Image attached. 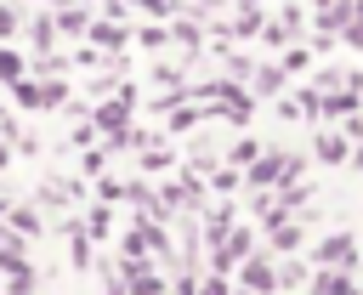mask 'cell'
<instances>
[{
  "label": "cell",
  "instance_id": "obj_1",
  "mask_svg": "<svg viewBox=\"0 0 363 295\" xmlns=\"http://www.w3.org/2000/svg\"><path fill=\"white\" fill-rule=\"evenodd\" d=\"M295 176H301V159L284 153V148H278V153H261V159L244 170V182H250L255 193H278V187H289Z\"/></svg>",
  "mask_w": 363,
  "mask_h": 295
},
{
  "label": "cell",
  "instance_id": "obj_2",
  "mask_svg": "<svg viewBox=\"0 0 363 295\" xmlns=\"http://www.w3.org/2000/svg\"><path fill=\"white\" fill-rule=\"evenodd\" d=\"M11 102H17V108H45V113H51V108L68 102V85H62V79H17V85H11Z\"/></svg>",
  "mask_w": 363,
  "mask_h": 295
},
{
  "label": "cell",
  "instance_id": "obj_3",
  "mask_svg": "<svg viewBox=\"0 0 363 295\" xmlns=\"http://www.w3.org/2000/svg\"><path fill=\"white\" fill-rule=\"evenodd\" d=\"M318 267H357V238L352 233H329V238H318Z\"/></svg>",
  "mask_w": 363,
  "mask_h": 295
},
{
  "label": "cell",
  "instance_id": "obj_4",
  "mask_svg": "<svg viewBox=\"0 0 363 295\" xmlns=\"http://www.w3.org/2000/svg\"><path fill=\"white\" fill-rule=\"evenodd\" d=\"M238 278H244V289H255V295H272V289H278V261H272V250H267V255H250Z\"/></svg>",
  "mask_w": 363,
  "mask_h": 295
},
{
  "label": "cell",
  "instance_id": "obj_5",
  "mask_svg": "<svg viewBox=\"0 0 363 295\" xmlns=\"http://www.w3.org/2000/svg\"><path fill=\"white\" fill-rule=\"evenodd\" d=\"M130 102H136V91H125L119 102H102V108L91 113V125H96V130H108V136H113V130H125V125H130Z\"/></svg>",
  "mask_w": 363,
  "mask_h": 295
},
{
  "label": "cell",
  "instance_id": "obj_6",
  "mask_svg": "<svg viewBox=\"0 0 363 295\" xmlns=\"http://www.w3.org/2000/svg\"><path fill=\"white\" fill-rule=\"evenodd\" d=\"M301 244V221H289L284 210L278 216H267V250H278V255H289Z\"/></svg>",
  "mask_w": 363,
  "mask_h": 295
},
{
  "label": "cell",
  "instance_id": "obj_7",
  "mask_svg": "<svg viewBox=\"0 0 363 295\" xmlns=\"http://www.w3.org/2000/svg\"><path fill=\"white\" fill-rule=\"evenodd\" d=\"M125 289L130 295H164V278L147 272V261H125Z\"/></svg>",
  "mask_w": 363,
  "mask_h": 295
},
{
  "label": "cell",
  "instance_id": "obj_8",
  "mask_svg": "<svg viewBox=\"0 0 363 295\" xmlns=\"http://www.w3.org/2000/svg\"><path fill=\"white\" fill-rule=\"evenodd\" d=\"M312 295H357V284L346 278V267H318V278H312Z\"/></svg>",
  "mask_w": 363,
  "mask_h": 295
},
{
  "label": "cell",
  "instance_id": "obj_9",
  "mask_svg": "<svg viewBox=\"0 0 363 295\" xmlns=\"http://www.w3.org/2000/svg\"><path fill=\"white\" fill-rule=\"evenodd\" d=\"M85 40H91V45H96V51H119V45H125V40H130V34H125V28H119V23H91V34H85Z\"/></svg>",
  "mask_w": 363,
  "mask_h": 295
},
{
  "label": "cell",
  "instance_id": "obj_10",
  "mask_svg": "<svg viewBox=\"0 0 363 295\" xmlns=\"http://www.w3.org/2000/svg\"><path fill=\"white\" fill-rule=\"evenodd\" d=\"M170 204H187V210H199V204H204V187H199L193 176H182V182H170Z\"/></svg>",
  "mask_w": 363,
  "mask_h": 295
},
{
  "label": "cell",
  "instance_id": "obj_11",
  "mask_svg": "<svg viewBox=\"0 0 363 295\" xmlns=\"http://www.w3.org/2000/svg\"><path fill=\"white\" fill-rule=\"evenodd\" d=\"M57 28H62V34H91V11H85V6H62Z\"/></svg>",
  "mask_w": 363,
  "mask_h": 295
},
{
  "label": "cell",
  "instance_id": "obj_12",
  "mask_svg": "<svg viewBox=\"0 0 363 295\" xmlns=\"http://www.w3.org/2000/svg\"><path fill=\"white\" fill-rule=\"evenodd\" d=\"M318 159H323V165H340V159H346L340 130H318Z\"/></svg>",
  "mask_w": 363,
  "mask_h": 295
},
{
  "label": "cell",
  "instance_id": "obj_13",
  "mask_svg": "<svg viewBox=\"0 0 363 295\" xmlns=\"http://www.w3.org/2000/svg\"><path fill=\"white\" fill-rule=\"evenodd\" d=\"M28 40H34L40 51H51V45H57V17H34V23H28Z\"/></svg>",
  "mask_w": 363,
  "mask_h": 295
},
{
  "label": "cell",
  "instance_id": "obj_14",
  "mask_svg": "<svg viewBox=\"0 0 363 295\" xmlns=\"http://www.w3.org/2000/svg\"><path fill=\"white\" fill-rule=\"evenodd\" d=\"M284 74H289L284 62H272V68H261V74H255V91H261V96H278V91H284Z\"/></svg>",
  "mask_w": 363,
  "mask_h": 295
},
{
  "label": "cell",
  "instance_id": "obj_15",
  "mask_svg": "<svg viewBox=\"0 0 363 295\" xmlns=\"http://www.w3.org/2000/svg\"><path fill=\"white\" fill-rule=\"evenodd\" d=\"M17 79H28V74H23V57H17L11 45H0V85H17Z\"/></svg>",
  "mask_w": 363,
  "mask_h": 295
},
{
  "label": "cell",
  "instance_id": "obj_16",
  "mask_svg": "<svg viewBox=\"0 0 363 295\" xmlns=\"http://www.w3.org/2000/svg\"><path fill=\"white\" fill-rule=\"evenodd\" d=\"M278 284H284V289H295V284H306V267L284 255V261H278Z\"/></svg>",
  "mask_w": 363,
  "mask_h": 295
},
{
  "label": "cell",
  "instance_id": "obj_17",
  "mask_svg": "<svg viewBox=\"0 0 363 295\" xmlns=\"http://www.w3.org/2000/svg\"><path fill=\"white\" fill-rule=\"evenodd\" d=\"M238 182H244V176H238V165H221V170L210 176V187H216V193H233Z\"/></svg>",
  "mask_w": 363,
  "mask_h": 295
},
{
  "label": "cell",
  "instance_id": "obj_18",
  "mask_svg": "<svg viewBox=\"0 0 363 295\" xmlns=\"http://www.w3.org/2000/svg\"><path fill=\"white\" fill-rule=\"evenodd\" d=\"M6 295H34V267H17L11 284H6Z\"/></svg>",
  "mask_w": 363,
  "mask_h": 295
},
{
  "label": "cell",
  "instance_id": "obj_19",
  "mask_svg": "<svg viewBox=\"0 0 363 295\" xmlns=\"http://www.w3.org/2000/svg\"><path fill=\"white\" fill-rule=\"evenodd\" d=\"M11 227H17V233H28V238H34V233H40V216H34V210H28V204H23V210H11Z\"/></svg>",
  "mask_w": 363,
  "mask_h": 295
},
{
  "label": "cell",
  "instance_id": "obj_20",
  "mask_svg": "<svg viewBox=\"0 0 363 295\" xmlns=\"http://www.w3.org/2000/svg\"><path fill=\"white\" fill-rule=\"evenodd\" d=\"M108 221H113V216H108V210H91V216H85V221H79V227H85V233H91V238H108Z\"/></svg>",
  "mask_w": 363,
  "mask_h": 295
},
{
  "label": "cell",
  "instance_id": "obj_21",
  "mask_svg": "<svg viewBox=\"0 0 363 295\" xmlns=\"http://www.w3.org/2000/svg\"><path fill=\"white\" fill-rule=\"evenodd\" d=\"M176 45L193 51V45H199V23H182V17H176Z\"/></svg>",
  "mask_w": 363,
  "mask_h": 295
},
{
  "label": "cell",
  "instance_id": "obj_22",
  "mask_svg": "<svg viewBox=\"0 0 363 295\" xmlns=\"http://www.w3.org/2000/svg\"><path fill=\"white\" fill-rule=\"evenodd\" d=\"M199 295H227V272H216V267H210V278L199 284Z\"/></svg>",
  "mask_w": 363,
  "mask_h": 295
},
{
  "label": "cell",
  "instance_id": "obj_23",
  "mask_svg": "<svg viewBox=\"0 0 363 295\" xmlns=\"http://www.w3.org/2000/svg\"><path fill=\"white\" fill-rule=\"evenodd\" d=\"M164 165H170L164 148H147V153H142V170H164Z\"/></svg>",
  "mask_w": 363,
  "mask_h": 295
},
{
  "label": "cell",
  "instance_id": "obj_24",
  "mask_svg": "<svg viewBox=\"0 0 363 295\" xmlns=\"http://www.w3.org/2000/svg\"><path fill=\"white\" fill-rule=\"evenodd\" d=\"M136 40H142V45H147V51H159V45H164V28H142V34H136Z\"/></svg>",
  "mask_w": 363,
  "mask_h": 295
},
{
  "label": "cell",
  "instance_id": "obj_25",
  "mask_svg": "<svg viewBox=\"0 0 363 295\" xmlns=\"http://www.w3.org/2000/svg\"><path fill=\"white\" fill-rule=\"evenodd\" d=\"M6 34H17V11H11V6H0V40H6Z\"/></svg>",
  "mask_w": 363,
  "mask_h": 295
},
{
  "label": "cell",
  "instance_id": "obj_26",
  "mask_svg": "<svg viewBox=\"0 0 363 295\" xmlns=\"http://www.w3.org/2000/svg\"><path fill=\"white\" fill-rule=\"evenodd\" d=\"M6 159H11V153H6V142H0V170H6Z\"/></svg>",
  "mask_w": 363,
  "mask_h": 295
},
{
  "label": "cell",
  "instance_id": "obj_27",
  "mask_svg": "<svg viewBox=\"0 0 363 295\" xmlns=\"http://www.w3.org/2000/svg\"><path fill=\"white\" fill-rule=\"evenodd\" d=\"M244 6H261V0H244Z\"/></svg>",
  "mask_w": 363,
  "mask_h": 295
},
{
  "label": "cell",
  "instance_id": "obj_28",
  "mask_svg": "<svg viewBox=\"0 0 363 295\" xmlns=\"http://www.w3.org/2000/svg\"><path fill=\"white\" fill-rule=\"evenodd\" d=\"M45 6H62V0H45Z\"/></svg>",
  "mask_w": 363,
  "mask_h": 295
},
{
  "label": "cell",
  "instance_id": "obj_29",
  "mask_svg": "<svg viewBox=\"0 0 363 295\" xmlns=\"http://www.w3.org/2000/svg\"><path fill=\"white\" fill-rule=\"evenodd\" d=\"M85 6H91V0H85Z\"/></svg>",
  "mask_w": 363,
  "mask_h": 295
},
{
  "label": "cell",
  "instance_id": "obj_30",
  "mask_svg": "<svg viewBox=\"0 0 363 295\" xmlns=\"http://www.w3.org/2000/svg\"><path fill=\"white\" fill-rule=\"evenodd\" d=\"M0 278H6V272H0Z\"/></svg>",
  "mask_w": 363,
  "mask_h": 295
}]
</instances>
